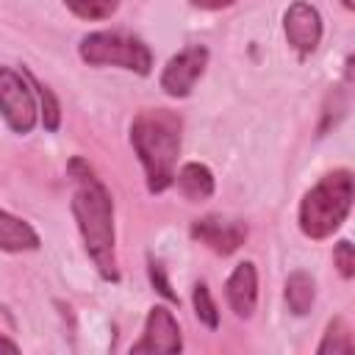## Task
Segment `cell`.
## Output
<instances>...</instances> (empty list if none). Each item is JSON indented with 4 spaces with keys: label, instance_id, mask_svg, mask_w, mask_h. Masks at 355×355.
<instances>
[{
    "label": "cell",
    "instance_id": "2e32d148",
    "mask_svg": "<svg viewBox=\"0 0 355 355\" xmlns=\"http://www.w3.org/2000/svg\"><path fill=\"white\" fill-rule=\"evenodd\" d=\"M347 108H349V100H347L344 86H330V92L324 97V105H322V122H319L316 136H324L330 128H336L341 122V116L347 114Z\"/></svg>",
    "mask_w": 355,
    "mask_h": 355
},
{
    "label": "cell",
    "instance_id": "44dd1931",
    "mask_svg": "<svg viewBox=\"0 0 355 355\" xmlns=\"http://www.w3.org/2000/svg\"><path fill=\"white\" fill-rule=\"evenodd\" d=\"M236 0H189L191 8H202V11H222V8H230Z\"/></svg>",
    "mask_w": 355,
    "mask_h": 355
},
{
    "label": "cell",
    "instance_id": "8fae6325",
    "mask_svg": "<svg viewBox=\"0 0 355 355\" xmlns=\"http://www.w3.org/2000/svg\"><path fill=\"white\" fill-rule=\"evenodd\" d=\"M42 247L39 233L19 216L0 208V252H33Z\"/></svg>",
    "mask_w": 355,
    "mask_h": 355
},
{
    "label": "cell",
    "instance_id": "277c9868",
    "mask_svg": "<svg viewBox=\"0 0 355 355\" xmlns=\"http://www.w3.org/2000/svg\"><path fill=\"white\" fill-rule=\"evenodd\" d=\"M78 55L89 67H119L136 75L153 72V50L128 31H92L80 39Z\"/></svg>",
    "mask_w": 355,
    "mask_h": 355
},
{
    "label": "cell",
    "instance_id": "ac0fdd59",
    "mask_svg": "<svg viewBox=\"0 0 355 355\" xmlns=\"http://www.w3.org/2000/svg\"><path fill=\"white\" fill-rule=\"evenodd\" d=\"M191 305H194L197 319H200L205 327H211V330L219 327V311H216V302L211 300V291H208L205 283H197V286L191 288Z\"/></svg>",
    "mask_w": 355,
    "mask_h": 355
},
{
    "label": "cell",
    "instance_id": "52a82bcc",
    "mask_svg": "<svg viewBox=\"0 0 355 355\" xmlns=\"http://www.w3.org/2000/svg\"><path fill=\"white\" fill-rule=\"evenodd\" d=\"M191 239L200 241L202 247H208L216 255H233L244 241H247V222L233 219V216H222V214H205L200 219L191 222L189 227Z\"/></svg>",
    "mask_w": 355,
    "mask_h": 355
},
{
    "label": "cell",
    "instance_id": "30bf717a",
    "mask_svg": "<svg viewBox=\"0 0 355 355\" xmlns=\"http://www.w3.org/2000/svg\"><path fill=\"white\" fill-rule=\"evenodd\" d=\"M225 297L230 311L239 319H250L255 313L258 305V269L252 261H241L236 263V269L230 272L227 283H225Z\"/></svg>",
    "mask_w": 355,
    "mask_h": 355
},
{
    "label": "cell",
    "instance_id": "8992f818",
    "mask_svg": "<svg viewBox=\"0 0 355 355\" xmlns=\"http://www.w3.org/2000/svg\"><path fill=\"white\" fill-rule=\"evenodd\" d=\"M205 67H208V47L189 44V47H183L180 53H175L166 61V67L161 69L158 83H161L164 94H169L175 100H183V97L191 94V89L202 78Z\"/></svg>",
    "mask_w": 355,
    "mask_h": 355
},
{
    "label": "cell",
    "instance_id": "7402d4cb",
    "mask_svg": "<svg viewBox=\"0 0 355 355\" xmlns=\"http://www.w3.org/2000/svg\"><path fill=\"white\" fill-rule=\"evenodd\" d=\"M341 3H344V8H349V11L355 8V0H341Z\"/></svg>",
    "mask_w": 355,
    "mask_h": 355
},
{
    "label": "cell",
    "instance_id": "6da1fadb",
    "mask_svg": "<svg viewBox=\"0 0 355 355\" xmlns=\"http://www.w3.org/2000/svg\"><path fill=\"white\" fill-rule=\"evenodd\" d=\"M75 191H72V216L83 239L86 255L94 263L97 275L105 283H119L116 263V233H114V200L105 183L94 175L89 161L75 155L67 166Z\"/></svg>",
    "mask_w": 355,
    "mask_h": 355
},
{
    "label": "cell",
    "instance_id": "4fadbf2b",
    "mask_svg": "<svg viewBox=\"0 0 355 355\" xmlns=\"http://www.w3.org/2000/svg\"><path fill=\"white\" fill-rule=\"evenodd\" d=\"M316 302V283L308 272L297 269L286 277V305L294 316H305Z\"/></svg>",
    "mask_w": 355,
    "mask_h": 355
},
{
    "label": "cell",
    "instance_id": "5bb4252c",
    "mask_svg": "<svg viewBox=\"0 0 355 355\" xmlns=\"http://www.w3.org/2000/svg\"><path fill=\"white\" fill-rule=\"evenodd\" d=\"M355 349V341H352V330H349V324L341 319V316H336V319H330L327 322V327H324V336H322V341L316 344V355H349Z\"/></svg>",
    "mask_w": 355,
    "mask_h": 355
},
{
    "label": "cell",
    "instance_id": "d6986e66",
    "mask_svg": "<svg viewBox=\"0 0 355 355\" xmlns=\"http://www.w3.org/2000/svg\"><path fill=\"white\" fill-rule=\"evenodd\" d=\"M333 266L338 269V275L344 280H352L355 277V250H352L349 239L336 241V247H333Z\"/></svg>",
    "mask_w": 355,
    "mask_h": 355
},
{
    "label": "cell",
    "instance_id": "5b68a950",
    "mask_svg": "<svg viewBox=\"0 0 355 355\" xmlns=\"http://www.w3.org/2000/svg\"><path fill=\"white\" fill-rule=\"evenodd\" d=\"M0 116L19 136H28L39 119L33 86L28 83L25 72L11 67H0Z\"/></svg>",
    "mask_w": 355,
    "mask_h": 355
},
{
    "label": "cell",
    "instance_id": "9c48e42d",
    "mask_svg": "<svg viewBox=\"0 0 355 355\" xmlns=\"http://www.w3.org/2000/svg\"><path fill=\"white\" fill-rule=\"evenodd\" d=\"M183 349V336H180V324L175 319V313L166 305H153L147 311L144 319V333L141 338L130 347V352L141 355V352H180Z\"/></svg>",
    "mask_w": 355,
    "mask_h": 355
},
{
    "label": "cell",
    "instance_id": "9a60e30c",
    "mask_svg": "<svg viewBox=\"0 0 355 355\" xmlns=\"http://www.w3.org/2000/svg\"><path fill=\"white\" fill-rule=\"evenodd\" d=\"M25 72V78H28V83L36 89V94H39V103H42V125H44V130H50V133H55L58 130V125H61V105H58V97L53 94V89L50 86H44L42 80H36V75H31L28 69H22Z\"/></svg>",
    "mask_w": 355,
    "mask_h": 355
},
{
    "label": "cell",
    "instance_id": "7a4b0ae2",
    "mask_svg": "<svg viewBox=\"0 0 355 355\" xmlns=\"http://www.w3.org/2000/svg\"><path fill=\"white\" fill-rule=\"evenodd\" d=\"M130 144L144 169L147 191L164 194L175 183L183 116L172 108H141L130 122Z\"/></svg>",
    "mask_w": 355,
    "mask_h": 355
},
{
    "label": "cell",
    "instance_id": "3957f363",
    "mask_svg": "<svg viewBox=\"0 0 355 355\" xmlns=\"http://www.w3.org/2000/svg\"><path fill=\"white\" fill-rule=\"evenodd\" d=\"M355 197V180L349 169H333L322 175L300 200V230L311 241L330 239L349 216Z\"/></svg>",
    "mask_w": 355,
    "mask_h": 355
},
{
    "label": "cell",
    "instance_id": "e0dca14e",
    "mask_svg": "<svg viewBox=\"0 0 355 355\" xmlns=\"http://www.w3.org/2000/svg\"><path fill=\"white\" fill-rule=\"evenodd\" d=\"M64 6H67L78 19L100 22V19H108V17L116 14L119 0H64Z\"/></svg>",
    "mask_w": 355,
    "mask_h": 355
},
{
    "label": "cell",
    "instance_id": "ffe728a7",
    "mask_svg": "<svg viewBox=\"0 0 355 355\" xmlns=\"http://www.w3.org/2000/svg\"><path fill=\"white\" fill-rule=\"evenodd\" d=\"M147 275H150V283L155 286V291H158L164 300H169V302L180 305V297L172 291V286H169V280H166V272H164V263H161V261L147 258Z\"/></svg>",
    "mask_w": 355,
    "mask_h": 355
},
{
    "label": "cell",
    "instance_id": "ba28073f",
    "mask_svg": "<svg viewBox=\"0 0 355 355\" xmlns=\"http://www.w3.org/2000/svg\"><path fill=\"white\" fill-rule=\"evenodd\" d=\"M283 33H286L288 47H291L300 58H305V55H311V53L319 47V42H322V14H319L311 3L294 0V3L286 8V14H283Z\"/></svg>",
    "mask_w": 355,
    "mask_h": 355
},
{
    "label": "cell",
    "instance_id": "7c38bea8",
    "mask_svg": "<svg viewBox=\"0 0 355 355\" xmlns=\"http://www.w3.org/2000/svg\"><path fill=\"white\" fill-rule=\"evenodd\" d=\"M175 186L189 202H205V200H211V194L216 189V180H214V172L205 164L189 161L175 172Z\"/></svg>",
    "mask_w": 355,
    "mask_h": 355
}]
</instances>
